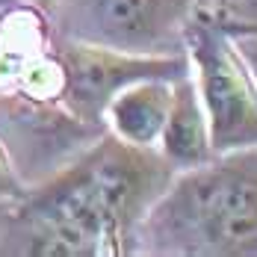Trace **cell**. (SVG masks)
<instances>
[{"label":"cell","mask_w":257,"mask_h":257,"mask_svg":"<svg viewBox=\"0 0 257 257\" xmlns=\"http://www.w3.org/2000/svg\"><path fill=\"white\" fill-rule=\"evenodd\" d=\"M175 166L154 148L115 133L95 151L24 195L3 251L33 257H92L124 251L130 228L145 219L175 180Z\"/></svg>","instance_id":"cell-1"},{"label":"cell","mask_w":257,"mask_h":257,"mask_svg":"<svg viewBox=\"0 0 257 257\" xmlns=\"http://www.w3.org/2000/svg\"><path fill=\"white\" fill-rule=\"evenodd\" d=\"M216 157L175 178L145 213L160 251L257 254V148Z\"/></svg>","instance_id":"cell-2"},{"label":"cell","mask_w":257,"mask_h":257,"mask_svg":"<svg viewBox=\"0 0 257 257\" xmlns=\"http://www.w3.org/2000/svg\"><path fill=\"white\" fill-rule=\"evenodd\" d=\"M189 68L204 106L213 154L257 148V83L222 27H186Z\"/></svg>","instance_id":"cell-3"},{"label":"cell","mask_w":257,"mask_h":257,"mask_svg":"<svg viewBox=\"0 0 257 257\" xmlns=\"http://www.w3.org/2000/svg\"><path fill=\"white\" fill-rule=\"evenodd\" d=\"M192 74L186 53H133L112 45H68L62 51V83L74 112L95 121L124 86L139 80H180Z\"/></svg>","instance_id":"cell-4"},{"label":"cell","mask_w":257,"mask_h":257,"mask_svg":"<svg viewBox=\"0 0 257 257\" xmlns=\"http://www.w3.org/2000/svg\"><path fill=\"white\" fill-rule=\"evenodd\" d=\"M189 0H98L103 42L124 51H145L180 24Z\"/></svg>","instance_id":"cell-5"},{"label":"cell","mask_w":257,"mask_h":257,"mask_svg":"<svg viewBox=\"0 0 257 257\" xmlns=\"http://www.w3.org/2000/svg\"><path fill=\"white\" fill-rule=\"evenodd\" d=\"M160 154L180 172L210 163L216 157L213 145H210L204 106H201L192 74L175 80V86H172V106H169L166 124L160 133Z\"/></svg>","instance_id":"cell-6"},{"label":"cell","mask_w":257,"mask_h":257,"mask_svg":"<svg viewBox=\"0 0 257 257\" xmlns=\"http://www.w3.org/2000/svg\"><path fill=\"white\" fill-rule=\"evenodd\" d=\"M172 86L175 80H139L124 86L106 103V115L115 136L130 145L154 148L172 106Z\"/></svg>","instance_id":"cell-7"},{"label":"cell","mask_w":257,"mask_h":257,"mask_svg":"<svg viewBox=\"0 0 257 257\" xmlns=\"http://www.w3.org/2000/svg\"><path fill=\"white\" fill-rule=\"evenodd\" d=\"M231 39L233 51L239 53L242 65L248 68L251 80L257 83V27H222Z\"/></svg>","instance_id":"cell-8"},{"label":"cell","mask_w":257,"mask_h":257,"mask_svg":"<svg viewBox=\"0 0 257 257\" xmlns=\"http://www.w3.org/2000/svg\"><path fill=\"white\" fill-rule=\"evenodd\" d=\"M24 186H21V180L15 175V169H12V163H9V157L6 151L0 148V201H12V198H24Z\"/></svg>","instance_id":"cell-9"},{"label":"cell","mask_w":257,"mask_h":257,"mask_svg":"<svg viewBox=\"0 0 257 257\" xmlns=\"http://www.w3.org/2000/svg\"><path fill=\"white\" fill-rule=\"evenodd\" d=\"M21 3H36V6H48L51 0H21Z\"/></svg>","instance_id":"cell-10"}]
</instances>
